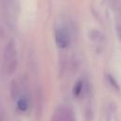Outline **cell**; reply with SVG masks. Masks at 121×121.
Masks as SVG:
<instances>
[{"label":"cell","instance_id":"obj_8","mask_svg":"<svg viewBox=\"0 0 121 121\" xmlns=\"http://www.w3.org/2000/svg\"><path fill=\"white\" fill-rule=\"evenodd\" d=\"M108 81L110 82V84L112 85V87L113 88V89H115L116 91H119V85H118V83L116 82V80H115V78H113V77H112L111 75H108Z\"/></svg>","mask_w":121,"mask_h":121},{"label":"cell","instance_id":"obj_5","mask_svg":"<svg viewBox=\"0 0 121 121\" xmlns=\"http://www.w3.org/2000/svg\"><path fill=\"white\" fill-rule=\"evenodd\" d=\"M9 90H10V95L13 99H16L20 94V87L18 85V83L16 82V80H12L10 82V87H9Z\"/></svg>","mask_w":121,"mask_h":121},{"label":"cell","instance_id":"obj_1","mask_svg":"<svg viewBox=\"0 0 121 121\" xmlns=\"http://www.w3.org/2000/svg\"><path fill=\"white\" fill-rule=\"evenodd\" d=\"M3 62L7 75L10 76L16 71L18 65L17 52H16L15 43L12 40L9 41L8 43L6 44L3 53Z\"/></svg>","mask_w":121,"mask_h":121},{"label":"cell","instance_id":"obj_3","mask_svg":"<svg viewBox=\"0 0 121 121\" xmlns=\"http://www.w3.org/2000/svg\"><path fill=\"white\" fill-rule=\"evenodd\" d=\"M51 121H73V116L69 110L63 107H60L54 112Z\"/></svg>","mask_w":121,"mask_h":121},{"label":"cell","instance_id":"obj_6","mask_svg":"<svg viewBox=\"0 0 121 121\" xmlns=\"http://www.w3.org/2000/svg\"><path fill=\"white\" fill-rule=\"evenodd\" d=\"M17 106H18V109L20 111H22V112L26 111L28 108V101H27L26 97H25V96L20 97L17 101Z\"/></svg>","mask_w":121,"mask_h":121},{"label":"cell","instance_id":"obj_2","mask_svg":"<svg viewBox=\"0 0 121 121\" xmlns=\"http://www.w3.org/2000/svg\"><path fill=\"white\" fill-rule=\"evenodd\" d=\"M55 40L57 45L60 48H65L70 43V36L68 31L63 27L58 28L55 32Z\"/></svg>","mask_w":121,"mask_h":121},{"label":"cell","instance_id":"obj_4","mask_svg":"<svg viewBox=\"0 0 121 121\" xmlns=\"http://www.w3.org/2000/svg\"><path fill=\"white\" fill-rule=\"evenodd\" d=\"M43 110V93L41 89H38L36 92V113L41 114Z\"/></svg>","mask_w":121,"mask_h":121},{"label":"cell","instance_id":"obj_7","mask_svg":"<svg viewBox=\"0 0 121 121\" xmlns=\"http://www.w3.org/2000/svg\"><path fill=\"white\" fill-rule=\"evenodd\" d=\"M82 90H83V81L82 80H78L75 84V86L73 88V94H74V95L75 96H79L80 94L82 93Z\"/></svg>","mask_w":121,"mask_h":121},{"label":"cell","instance_id":"obj_9","mask_svg":"<svg viewBox=\"0 0 121 121\" xmlns=\"http://www.w3.org/2000/svg\"><path fill=\"white\" fill-rule=\"evenodd\" d=\"M0 121H3V114L1 112H0Z\"/></svg>","mask_w":121,"mask_h":121}]
</instances>
